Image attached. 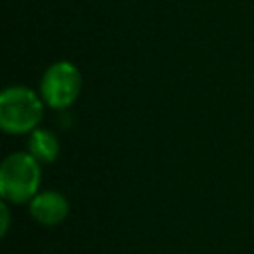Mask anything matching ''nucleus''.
Returning a JSON list of instances; mask_svg holds the SVG:
<instances>
[{"mask_svg":"<svg viewBox=\"0 0 254 254\" xmlns=\"http://www.w3.org/2000/svg\"><path fill=\"white\" fill-rule=\"evenodd\" d=\"M42 163L28 151L10 153L0 165V196L10 204L30 202L40 192Z\"/></svg>","mask_w":254,"mask_h":254,"instance_id":"f03ea898","label":"nucleus"},{"mask_svg":"<svg viewBox=\"0 0 254 254\" xmlns=\"http://www.w3.org/2000/svg\"><path fill=\"white\" fill-rule=\"evenodd\" d=\"M26 147H28V153L34 155L42 165L44 163H54L60 157V139L50 129L36 127L32 133H28Z\"/></svg>","mask_w":254,"mask_h":254,"instance_id":"39448f33","label":"nucleus"},{"mask_svg":"<svg viewBox=\"0 0 254 254\" xmlns=\"http://www.w3.org/2000/svg\"><path fill=\"white\" fill-rule=\"evenodd\" d=\"M0 218H2V224H0V234L6 236L8 230H10V202L8 200H0Z\"/></svg>","mask_w":254,"mask_h":254,"instance_id":"423d86ee","label":"nucleus"},{"mask_svg":"<svg viewBox=\"0 0 254 254\" xmlns=\"http://www.w3.org/2000/svg\"><path fill=\"white\" fill-rule=\"evenodd\" d=\"M30 216L42 226H58L69 214V202L60 190H40L28 202Z\"/></svg>","mask_w":254,"mask_h":254,"instance_id":"20e7f679","label":"nucleus"},{"mask_svg":"<svg viewBox=\"0 0 254 254\" xmlns=\"http://www.w3.org/2000/svg\"><path fill=\"white\" fill-rule=\"evenodd\" d=\"M44 99L40 91L26 85H8L0 93V127L8 135H28L44 117Z\"/></svg>","mask_w":254,"mask_h":254,"instance_id":"f257e3e1","label":"nucleus"},{"mask_svg":"<svg viewBox=\"0 0 254 254\" xmlns=\"http://www.w3.org/2000/svg\"><path fill=\"white\" fill-rule=\"evenodd\" d=\"M83 77L73 62H54L40 79V95L52 109H67L75 103L81 93Z\"/></svg>","mask_w":254,"mask_h":254,"instance_id":"7ed1b4c3","label":"nucleus"}]
</instances>
